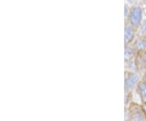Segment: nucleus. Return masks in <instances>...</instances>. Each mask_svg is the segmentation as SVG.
<instances>
[{"instance_id":"obj_1","label":"nucleus","mask_w":146,"mask_h":121,"mask_svg":"<svg viewBox=\"0 0 146 121\" xmlns=\"http://www.w3.org/2000/svg\"><path fill=\"white\" fill-rule=\"evenodd\" d=\"M142 18H143V11L141 7L139 6L133 7L130 10L129 16L127 17L129 24L135 29L141 25L142 23Z\"/></svg>"},{"instance_id":"obj_2","label":"nucleus","mask_w":146,"mask_h":121,"mask_svg":"<svg viewBox=\"0 0 146 121\" xmlns=\"http://www.w3.org/2000/svg\"><path fill=\"white\" fill-rule=\"evenodd\" d=\"M140 75L135 72H127L125 76V90L127 92L132 90L139 84Z\"/></svg>"},{"instance_id":"obj_3","label":"nucleus","mask_w":146,"mask_h":121,"mask_svg":"<svg viewBox=\"0 0 146 121\" xmlns=\"http://www.w3.org/2000/svg\"><path fill=\"white\" fill-rule=\"evenodd\" d=\"M131 121H145L146 116L144 110L137 106H133L130 111Z\"/></svg>"},{"instance_id":"obj_4","label":"nucleus","mask_w":146,"mask_h":121,"mask_svg":"<svg viewBox=\"0 0 146 121\" xmlns=\"http://www.w3.org/2000/svg\"><path fill=\"white\" fill-rule=\"evenodd\" d=\"M137 70H144L146 69V51H137L136 57L135 58Z\"/></svg>"},{"instance_id":"obj_5","label":"nucleus","mask_w":146,"mask_h":121,"mask_svg":"<svg viewBox=\"0 0 146 121\" xmlns=\"http://www.w3.org/2000/svg\"><path fill=\"white\" fill-rule=\"evenodd\" d=\"M135 35H136L135 28L131 26L130 24L127 25L125 27V29H124V42H125V45L130 44L131 42L133 41Z\"/></svg>"},{"instance_id":"obj_6","label":"nucleus","mask_w":146,"mask_h":121,"mask_svg":"<svg viewBox=\"0 0 146 121\" xmlns=\"http://www.w3.org/2000/svg\"><path fill=\"white\" fill-rule=\"evenodd\" d=\"M137 91L143 102H146V83L144 80L139 82V84H137Z\"/></svg>"},{"instance_id":"obj_7","label":"nucleus","mask_w":146,"mask_h":121,"mask_svg":"<svg viewBox=\"0 0 146 121\" xmlns=\"http://www.w3.org/2000/svg\"><path fill=\"white\" fill-rule=\"evenodd\" d=\"M135 53H136V50H135L134 47L130 46V44L125 45V54H124V55H125V59L127 61L134 58Z\"/></svg>"},{"instance_id":"obj_8","label":"nucleus","mask_w":146,"mask_h":121,"mask_svg":"<svg viewBox=\"0 0 146 121\" xmlns=\"http://www.w3.org/2000/svg\"><path fill=\"white\" fill-rule=\"evenodd\" d=\"M133 47L135 48L136 52L140 51H145L146 49V37H145L144 36L142 38H140L139 40H137Z\"/></svg>"},{"instance_id":"obj_9","label":"nucleus","mask_w":146,"mask_h":121,"mask_svg":"<svg viewBox=\"0 0 146 121\" xmlns=\"http://www.w3.org/2000/svg\"><path fill=\"white\" fill-rule=\"evenodd\" d=\"M141 33H142V35H144V36L146 35V20L141 23Z\"/></svg>"},{"instance_id":"obj_10","label":"nucleus","mask_w":146,"mask_h":121,"mask_svg":"<svg viewBox=\"0 0 146 121\" xmlns=\"http://www.w3.org/2000/svg\"><path fill=\"white\" fill-rule=\"evenodd\" d=\"M124 16L125 17H128L129 16V13H130V11H128V8H127V5H125V8H124Z\"/></svg>"},{"instance_id":"obj_11","label":"nucleus","mask_w":146,"mask_h":121,"mask_svg":"<svg viewBox=\"0 0 146 121\" xmlns=\"http://www.w3.org/2000/svg\"><path fill=\"white\" fill-rule=\"evenodd\" d=\"M143 110H144V112H145V116H146V102H144V105H143Z\"/></svg>"},{"instance_id":"obj_12","label":"nucleus","mask_w":146,"mask_h":121,"mask_svg":"<svg viewBox=\"0 0 146 121\" xmlns=\"http://www.w3.org/2000/svg\"><path fill=\"white\" fill-rule=\"evenodd\" d=\"M144 81L146 83V73L145 74V76H144Z\"/></svg>"},{"instance_id":"obj_13","label":"nucleus","mask_w":146,"mask_h":121,"mask_svg":"<svg viewBox=\"0 0 146 121\" xmlns=\"http://www.w3.org/2000/svg\"><path fill=\"white\" fill-rule=\"evenodd\" d=\"M144 1H146V0H144Z\"/></svg>"}]
</instances>
